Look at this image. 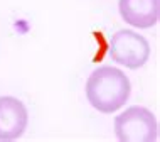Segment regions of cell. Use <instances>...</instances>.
<instances>
[{
	"label": "cell",
	"instance_id": "4",
	"mask_svg": "<svg viewBox=\"0 0 160 142\" xmlns=\"http://www.w3.org/2000/svg\"><path fill=\"white\" fill-rule=\"evenodd\" d=\"M29 125V112L19 98L0 97V140H17Z\"/></svg>",
	"mask_w": 160,
	"mask_h": 142
},
{
	"label": "cell",
	"instance_id": "1",
	"mask_svg": "<svg viewBox=\"0 0 160 142\" xmlns=\"http://www.w3.org/2000/svg\"><path fill=\"white\" fill-rule=\"evenodd\" d=\"M86 98L94 110L115 113L128 102L132 83L122 70L115 66H99L86 80Z\"/></svg>",
	"mask_w": 160,
	"mask_h": 142
},
{
	"label": "cell",
	"instance_id": "3",
	"mask_svg": "<svg viewBox=\"0 0 160 142\" xmlns=\"http://www.w3.org/2000/svg\"><path fill=\"white\" fill-rule=\"evenodd\" d=\"M108 53L115 63L122 64L128 70H138L148 61L150 44L138 32L122 29L111 36Z\"/></svg>",
	"mask_w": 160,
	"mask_h": 142
},
{
	"label": "cell",
	"instance_id": "5",
	"mask_svg": "<svg viewBox=\"0 0 160 142\" xmlns=\"http://www.w3.org/2000/svg\"><path fill=\"white\" fill-rule=\"evenodd\" d=\"M118 10L127 24L137 29H150L158 22L160 0H118Z\"/></svg>",
	"mask_w": 160,
	"mask_h": 142
},
{
	"label": "cell",
	"instance_id": "2",
	"mask_svg": "<svg viewBox=\"0 0 160 142\" xmlns=\"http://www.w3.org/2000/svg\"><path fill=\"white\" fill-rule=\"evenodd\" d=\"M115 135L120 142H155L158 139L157 118L145 107H128L115 117Z\"/></svg>",
	"mask_w": 160,
	"mask_h": 142
}]
</instances>
